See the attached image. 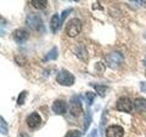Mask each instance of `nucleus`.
I'll return each mask as SVG.
<instances>
[{
    "mask_svg": "<svg viewBox=\"0 0 146 137\" xmlns=\"http://www.w3.org/2000/svg\"><path fill=\"white\" fill-rule=\"evenodd\" d=\"M140 88H141V90L143 91V92H145L146 93V81H141V82Z\"/></svg>",
    "mask_w": 146,
    "mask_h": 137,
    "instance_id": "nucleus-25",
    "label": "nucleus"
},
{
    "mask_svg": "<svg viewBox=\"0 0 146 137\" xmlns=\"http://www.w3.org/2000/svg\"><path fill=\"white\" fill-rule=\"evenodd\" d=\"M52 111L56 114H64L68 111V104L63 100H57L52 104Z\"/></svg>",
    "mask_w": 146,
    "mask_h": 137,
    "instance_id": "nucleus-9",
    "label": "nucleus"
},
{
    "mask_svg": "<svg viewBox=\"0 0 146 137\" xmlns=\"http://www.w3.org/2000/svg\"><path fill=\"white\" fill-rule=\"evenodd\" d=\"M95 68H96V71H97V72H104V70H105V65L102 62L99 61L95 65Z\"/></svg>",
    "mask_w": 146,
    "mask_h": 137,
    "instance_id": "nucleus-23",
    "label": "nucleus"
},
{
    "mask_svg": "<svg viewBox=\"0 0 146 137\" xmlns=\"http://www.w3.org/2000/svg\"><path fill=\"white\" fill-rule=\"evenodd\" d=\"M71 11H72V8H68V9H66V10H64L62 12V14H61V18H60V19H61V25L63 24V22H64V20H65V18L68 17V16L70 15Z\"/></svg>",
    "mask_w": 146,
    "mask_h": 137,
    "instance_id": "nucleus-22",
    "label": "nucleus"
},
{
    "mask_svg": "<svg viewBox=\"0 0 146 137\" xmlns=\"http://www.w3.org/2000/svg\"><path fill=\"white\" fill-rule=\"evenodd\" d=\"M81 136V132L78 130H71L68 131L67 132V134L65 137H80Z\"/></svg>",
    "mask_w": 146,
    "mask_h": 137,
    "instance_id": "nucleus-21",
    "label": "nucleus"
},
{
    "mask_svg": "<svg viewBox=\"0 0 146 137\" xmlns=\"http://www.w3.org/2000/svg\"><path fill=\"white\" fill-rule=\"evenodd\" d=\"M96 134H97V130L94 129V130L91 131V132L87 137H96Z\"/></svg>",
    "mask_w": 146,
    "mask_h": 137,
    "instance_id": "nucleus-26",
    "label": "nucleus"
},
{
    "mask_svg": "<svg viewBox=\"0 0 146 137\" xmlns=\"http://www.w3.org/2000/svg\"><path fill=\"white\" fill-rule=\"evenodd\" d=\"M13 38L17 43H24L29 38V32L25 29H17L13 32Z\"/></svg>",
    "mask_w": 146,
    "mask_h": 137,
    "instance_id": "nucleus-7",
    "label": "nucleus"
},
{
    "mask_svg": "<svg viewBox=\"0 0 146 137\" xmlns=\"http://www.w3.org/2000/svg\"><path fill=\"white\" fill-rule=\"evenodd\" d=\"M0 132L4 135H7L8 132V125L3 117H1V121H0Z\"/></svg>",
    "mask_w": 146,
    "mask_h": 137,
    "instance_id": "nucleus-16",
    "label": "nucleus"
},
{
    "mask_svg": "<svg viewBox=\"0 0 146 137\" xmlns=\"http://www.w3.org/2000/svg\"><path fill=\"white\" fill-rule=\"evenodd\" d=\"M144 74H145V76H146V70H145V72H144Z\"/></svg>",
    "mask_w": 146,
    "mask_h": 137,
    "instance_id": "nucleus-29",
    "label": "nucleus"
},
{
    "mask_svg": "<svg viewBox=\"0 0 146 137\" xmlns=\"http://www.w3.org/2000/svg\"><path fill=\"white\" fill-rule=\"evenodd\" d=\"M77 56L79 57L82 61H86L87 58H88V55H87L86 49L84 48H79V52H77Z\"/></svg>",
    "mask_w": 146,
    "mask_h": 137,
    "instance_id": "nucleus-17",
    "label": "nucleus"
},
{
    "mask_svg": "<svg viewBox=\"0 0 146 137\" xmlns=\"http://www.w3.org/2000/svg\"><path fill=\"white\" fill-rule=\"evenodd\" d=\"M56 80L58 84L62 86H71L75 82V77L70 71L66 70H61L58 72Z\"/></svg>",
    "mask_w": 146,
    "mask_h": 137,
    "instance_id": "nucleus-3",
    "label": "nucleus"
},
{
    "mask_svg": "<svg viewBox=\"0 0 146 137\" xmlns=\"http://www.w3.org/2000/svg\"><path fill=\"white\" fill-rule=\"evenodd\" d=\"M26 122H27V126L31 128V129H34V128L38 127L41 124V122H42V118H41V116L38 112H32L30 115L27 116Z\"/></svg>",
    "mask_w": 146,
    "mask_h": 137,
    "instance_id": "nucleus-6",
    "label": "nucleus"
},
{
    "mask_svg": "<svg viewBox=\"0 0 146 137\" xmlns=\"http://www.w3.org/2000/svg\"><path fill=\"white\" fill-rule=\"evenodd\" d=\"M133 105H134V108L137 112H146V99L136 98L133 102Z\"/></svg>",
    "mask_w": 146,
    "mask_h": 137,
    "instance_id": "nucleus-12",
    "label": "nucleus"
},
{
    "mask_svg": "<svg viewBox=\"0 0 146 137\" xmlns=\"http://www.w3.org/2000/svg\"><path fill=\"white\" fill-rule=\"evenodd\" d=\"M105 134L107 137H122L124 134V130L121 126L111 125L106 129Z\"/></svg>",
    "mask_w": 146,
    "mask_h": 137,
    "instance_id": "nucleus-8",
    "label": "nucleus"
},
{
    "mask_svg": "<svg viewBox=\"0 0 146 137\" xmlns=\"http://www.w3.org/2000/svg\"><path fill=\"white\" fill-rule=\"evenodd\" d=\"M82 112V105L80 99L77 97H73L70 100V113L73 116L80 115Z\"/></svg>",
    "mask_w": 146,
    "mask_h": 137,
    "instance_id": "nucleus-10",
    "label": "nucleus"
},
{
    "mask_svg": "<svg viewBox=\"0 0 146 137\" xmlns=\"http://www.w3.org/2000/svg\"><path fill=\"white\" fill-rule=\"evenodd\" d=\"M26 24L33 30L41 31L44 29L42 19L38 15H36V14H30V15L27 16L26 19Z\"/></svg>",
    "mask_w": 146,
    "mask_h": 137,
    "instance_id": "nucleus-4",
    "label": "nucleus"
},
{
    "mask_svg": "<svg viewBox=\"0 0 146 137\" xmlns=\"http://www.w3.org/2000/svg\"><path fill=\"white\" fill-rule=\"evenodd\" d=\"M90 122H91V114L90 112H88L85 114V117H84V131L88 129Z\"/></svg>",
    "mask_w": 146,
    "mask_h": 137,
    "instance_id": "nucleus-19",
    "label": "nucleus"
},
{
    "mask_svg": "<svg viewBox=\"0 0 146 137\" xmlns=\"http://www.w3.org/2000/svg\"><path fill=\"white\" fill-rule=\"evenodd\" d=\"M106 62L108 66L112 68V70H117L121 64L124 62V58L121 55V53L118 51H113L107 55L106 57Z\"/></svg>",
    "mask_w": 146,
    "mask_h": 137,
    "instance_id": "nucleus-2",
    "label": "nucleus"
},
{
    "mask_svg": "<svg viewBox=\"0 0 146 137\" xmlns=\"http://www.w3.org/2000/svg\"><path fill=\"white\" fill-rule=\"evenodd\" d=\"M60 25H61L60 17H59L58 15H57V14H55V15L52 16L51 19H50V22H49L50 29H51V31L53 32V33H55V32L59 29Z\"/></svg>",
    "mask_w": 146,
    "mask_h": 137,
    "instance_id": "nucleus-11",
    "label": "nucleus"
},
{
    "mask_svg": "<svg viewBox=\"0 0 146 137\" xmlns=\"http://www.w3.org/2000/svg\"><path fill=\"white\" fill-rule=\"evenodd\" d=\"M134 107L131 100L129 97H121L116 102V109L120 112L130 113Z\"/></svg>",
    "mask_w": 146,
    "mask_h": 137,
    "instance_id": "nucleus-5",
    "label": "nucleus"
},
{
    "mask_svg": "<svg viewBox=\"0 0 146 137\" xmlns=\"http://www.w3.org/2000/svg\"><path fill=\"white\" fill-rule=\"evenodd\" d=\"M106 111H104L102 115V122H100V129L102 130V127H104L105 123H106Z\"/></svg>",
    "mask_w": 146,
    "mask_h": 137,
    "instance_id": "nucleus-24",
    "label": "nucleus"
},
{
    "mask_svg": "<svg viewBox=\"0 0 146 137\" xmlns=\"http://www.w3.org/2000/svg\"><path fill=\"white\" fill-rule=\"evenodd\" d=\"M32 7H35L36 9H44L47 7L48 1L47 0H32L29 2Z\"/></svg>",
    "mask_w": 146,
    "mask_h": 137,
    "instance_id": "nucleus-14",
    "label": "nucleus"
},
{
    "mask_svg": "<svg viewBox=\"0 0 146 137\" xmlns=\"http://www.w3.org/2000/svg\"><path fill=\"white\" fill-rule=\"evenodd\" d=\"M20 137H29V136H27L26 134H20Z\"/></svg>",
    "mask_w": 146,
    "mask_h": 137,
    "instance_id": "nucleus-27",
    "label": "nucleus"
},
{
    "mask_svg": "<svg viewBox=\"0 0 146 137\" xmlns=\"http://www.w3.org/2000/svg\"><path fill=\"white\" fill-rule=\"evenodd\" d=\"M81 27L82 24L79 18H72L67 23L65 27V33L70 38H74L80 33Z\"/></svg>",
    "mask_w": 146,
    "mask_h": 137,
    "instance_id": "nucleus-1",
    "label": "nucleus"
},
{
    "mask_svg": "<svg viewBox=\"0 0 146 137\" xmlns=\"http://www.w3.org/2000/svg\"><path fill=\"white\" fill-rule=\"evenodd\" d=\"M26 96H27V91H26V90H23L22 92L19 93V95H18V98H17V104H18V105L24 104V102H25V99H26Z\"/></svg>",
    "mask_w": 146,
    "mask_h": 137,
    "instance_id": "nucleus-20",
    "label": "nucleus"
},
{
    "mask_svg": "<svg viewBox=\"0 0 146 137\" xmlns=\"http://www.w3.org/2000/svg\"><path fill=\"white\" fill-rule=\"evenodd\" d=\"M93 88L95 89L96 92L99 94V96L100 97H104L105 94H106V91L108 90V87L105 85H102V84H96L93 85Z\"/></svg>",
    "mask_w": 146,
    "mask_h": 137,
    "instance_id": "nucleus-15",
    "label": "nucleus"
},
{
    "mask_svg": "<svg viewBox=\"0 0 146 137\" xmlns=\"http://www.w3.org/2000/svg\"><path fill=\"white\" fill-rule=\"evenodd\" d=\"M58 56V49L56 47H54L51 50H49V51L47 53L46 55V57L44 59L45 61H54V59H56Z\"/></svg>",
    "mask_w": 146,
    "mask_h": 137,
    "instance_id": "nucleus-13",
    "label": "nucleus"
},
{
    "mask_svg": "<svg viewBox=\"0 0 146 137\" xmlns=\"http://www.w3.org/2000/svg\"><path fill=\"white\" fill-rule=\"evenodd\" d=\"M143 64H144V66H146V58L144 59V61H143Z\"/></svg>",
    "mask_w": 146,
    "mask_h": 137,
    "instance_id": "nucleus-28",
    "label": "nucleus"
},
{
    "mask_svg": "<svg viewBox=\"0 0 146 137\" xmlns=\"http://www.w3.org/2000/svg\"><path fill=\"white\" fill-rule=\"evenodd\" d=\"M86 100H87V104L89 105V106H90L91 104H92V102H94V99H95V93L93 92H90V91H88L86 94Z\"/></svg>",
    "mask_w": 146,
    "mask_h": 137,
    "instance_id": "nucleus-18",
    "label": "nucleus"
}]
</instances>
